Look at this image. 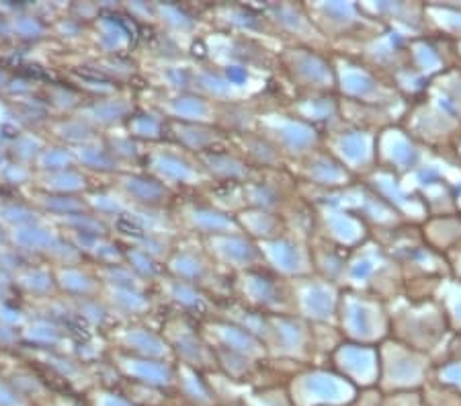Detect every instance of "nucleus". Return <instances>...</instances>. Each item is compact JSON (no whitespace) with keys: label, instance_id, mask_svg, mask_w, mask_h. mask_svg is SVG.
<instances>
[{"label":"nucleus","instance_id":"nucleus-29","mask_svg":"<svg viewBox=\"0 0 461 406\" xmlns=\"http://www.w3.org/2000/svg\"><path fill=\"white\" fill-rule=\"evenodd\" d=\"M21 300L17 290H14V284L11 277H6L5 273H0V304H5V302H17Z\"/></svg>","mask_w":461,"mask_h":406},{"label":"nucleus","instance_id":"nucleus-6","mask_svg":"<svg viewBox=\"0 0 461 406\" xmlns=\"http://www.w3.org/2000/svg\"><path fill=\"white\" fill-rule=\"evenodd\" d=\"M43 134L50 142L62 144L66 148H80L85 144L96 142L101 138L93 125H88L78 115H66V117H51L50 123L43 128Z\"/></svg>","mask_w":461,"mask_h":406},{"label":"nucleus","instance_id":"nucleus-20","mask_svg":"<svg viewBox=\"0 0 461 406\" xmlns=\"http://www.w3.org/2000/svg\"><path fill=\"white\" fill-rule=\"evenodd\" d=\"M123 364H119V367L130 372L133 378L154 383V386H162V383H168V372L167 367L158 364V361H150V359H130L125 357L122 359Z\"/></svg>","mask_w":461,"mask_h":406},{"label":"nucleus","instance_id":"nucleus-26","mask_svg":"<svg viewBox=\"0 0 461 406\" xmlns=\"http://www.w3.org/2000/svg\"><path fill=\"white\" fill-rule=\"evenodd\" d=\"M66 11H68L72 17L83 21V23L88 27H91L95 21L101 17V5H96V3H72V5H68V9Z\"/></svg>","mask_w":461,"mask_h":406},{"label":"nucleus","instance_id":"nucleus-5","mask_svg":"<svg viewBox=\"0 0 461 406\" xmlns=\"http://www.w3.org/2000/svg\"><path fill=\"white\" fill-rule=\"evenodd\" d=\"M32 189L43 191V194L54 195H86L93 191L91 176L78 167L64 168V171H51V173H35Z\"/></svg>","mask_w":461,"mask_h":406},{"label":"nucleus","instance_id":"nucleus-33","mask_svg":"<svg viewBox=\"0 0 461 406\" xmlns=\"http://www.w3.org/2000/svg\"><path fill=\"white\" fill-rule=\"evenodd\" d=\"M5 199H6V195L3 194V187H0V203H3V202H5Z\"/></svg>","mask_w":461,"mask_h":406},{"label":"nucleus","instance_id":"nucleus-9","mask_svg":"<svg viewBox=\"0 0 461 406\" xmlns=\"http://www.w3.org/2000/svg\"><path fill=\"white\" fill-rule=\"evenodd\" d=\"M25 197L35 205L37 212L48 220L70 216V213L88 210L85 195H54V194H43V191L27 189Z\"/></svg>","mask_w":461,"mask_h":406},{"label":"nucleus","instance_id":"nucleus-32","mask_svg":"<svg viewBox=\"0 0 461 406\" xmlns=\"http://www.w3.org/2000/svg\"><path fill=\"white\" fill-rule=\"evenodd\" d=\"M11 158H9V152H6V148L0 144V168H3L6 162H9Z\"/></svg>","mask_w":461,"mask_h":406},{"label":"nucleus","instance_id":"nucleus-14","mask_svg":"<svg viewBox=\"0 0 461 406\" xmlns=\"http://www.w3.org/2000/svg\"><path fill=\"white\" fill-rule=\"evenodd\" d=\"M41 220L46 218L37 212L35 205L27 197H6L0 203V226L6 228V230L35 224V221Z\"/></svg>","mask_w":461,"mask_h":406},{"label":"nucleus","instance_id":"nucleus-23","mask_svg":"<svg viewBox=\"0 0 461 406\" xmlns=\"http://www.w3.org/2000/svg\"><path fill=\"white\" fill-rule=\"evenodd\" d=\"M29 261L33 258H27L25 255H21L17 248H13L9 242L0 247V273H5L6 277H14V273L21 271L25 267Z\"/></svg>","mask_w":461,"mask_h":406},{"label":"nucleus","instance_id":"nucleus-10","mask_svg":"<svg viewBox=\"0 0 461 406\" xmlns=\"http://www.w3.org/2000/svg\"><path fill=\"white\" fill-rule=\"evenodd\" d=\"M40 97L50 107L51 115H54V117L74 115L80 107H83V103L86 101L85 95L78 93L77 88L70 86L68 83L41 85Z\"/></svg>","mask_w":461,"mask_h":406},{"label":"nucleus","instance_id":"nucleus-12","mask_svg":"<svg viewBox=\"0 0 461 406\" xmlns=\"http://www.w3.org/2000/svg\"><path fill=\"white\" fill-rule=\"evenodd\" d=\"M59 232L66 234H85V236H107L111 234L109 224L103 218L95 216L91 210L70 213L62 218H50Z\"/></svg>","mask_w":461,"mask_h":406},{"label":"nucleus","instance_id":"nucleus-30","mask_svg":"<svg viewBox=\"0 0 461 406\" xmlns=\"http://www.w3.org/2000/svg\"><path fill=\"white\" fill-rule=\"evenodd\" d=\"M99 406H133V404L125 401V398L117 396V394H101L99 396Z\"/></svg>","mask_w":461,"mask_h":406},{"label":"nucleus","instance_id":"nucleus-1","mask_svg":"<svg viewBox=\"0 0 461 406\" xmlns=\"http://www.w3.org/2000/svg\"><path fill=\"white\" fill-rule=\"evenodd\" d=\"M14 290H17L21 302H40L58 295L54 267L43 261H29L23 269L14 273Z\"/></svg>","mask_w":461,"mask_h":406},{"label":"nucleus","instance_id":"nucleus-24","mask_svg":"<svg viewBox=\"0 0 461 406\" xmlns=\"http://www.w3.org/2000/svg\"><path fill=\"white\" fill-rule=\"evenodd\" d=\"M123 347H128V349H136L138 353H144V356H160V347L156 345V341L152 337H148V332L144 330H131V332H125L122 341Z\"/></svg>","mask_w":461,"mask_h":406},{"label":"nucleus","instance_id":"nucleus-27","mask_svg":"<svg viewBox=\"0 0 461 406\" xmlns=\"http://www.w3.org/2000/svg\"><path fill=\"white\" fill-rule=\"evenodd\" d=\"M19 349H21V330L0 322V351H19Z\"/></svg>","mask_w":461,"mask_h":406},{"label":"nucleus","instance_id":"nucleus-16","mask_svg":"<svg viewBox=\"0 0 461 406\" xmlns=\"http://www.w3.org/2000/svg\"><path fill=\"white\" fill-rule=\"evenodd\" d=\"M88 32H91V27L85 25L77 17H72L68 11H64L50 23V37H56L64 46H83Z\"/></svg>","mask_w":461,"mask_h":406},{"label":"nucleus","instance_id":"nucleus-25","mask_svg":"<svg viewBox=\"0 0 461 406\" xmlns=\"http://www.w3.org/2000/svg\"><path fill=\"white\" fill-rule=\"evenodd\" d=\"M27 320H29V312L21 300L5 302V304H0V322H5V324H9V327L21 330V327H23Z\"/></svg>","mask_w":461,"mask_h":406},{"label":"nucleus","instance_id":"nucleus-22","mask_svg":"<svg viewBox=\"0 0 461 406\" xmlns=\"http://www.w3.org/2000/svg\"><path fill=\"white\" fill-rule=\"evenodd\" d=\"M35 171L33 167L21 165V162L9 160L0 168V187H11V189H32Z\"/></svg>","mask_w":461,"mask_h":406},{"label":"nucleus","instance_id":"nucleus-31","mask_svg":"<svg viewBox=\"0 0 461 406\" xmlns=\"http://www.w3.org/2000/svg\"><path fill=\"white\" fill-rule=\"evenodd\" d=\"M11 78H13V72L0 68V95H3V93L6 91V86H9Z\"/></svg>","mask_w":461,"mask_h":406},{"label":"nucleus","instance_id":"nucleus-28","mask_svg":"<svg viewBox=\"0 0 461 406\" xmlns=\"http://www.w3.org/2000/svg\"><path fill=\"white\" fill-rule=\"evenodd\" d=\"M23 396L14 390L9 382L0 378V406H21Z\"/></svg>","mask_w":461,"mask_h":406},{"label":"nucleus","instance_id":"nucleus-21","mask_svg":"<svg viewBox=\"0 0 461 406\" xmlns=\"http://www.w3.org/2000/svg\"><path fill=\"white\" fill-rule=\"evenodd\" d=\"M41 261L56 269V267H72V265H83L85 258L78 253V248L74 247L62 232H59L56 242L50 247L48 253L43 255Z\"/></svg>","mask_w":461,"mask_h":406},{"label":"nucleus","instance_id":"nucleus-18","mask_svg":"<svg viewBox=\"0 0 461 406\" xmlns=\"http://www.w3.org/2000/svg\"><path fill=\"white\" fill-rule=\"evenodd\" d=\"M117 187L128 197H133L136 202H146V203L158 202V197L162 195V189L158 183L140 179V176H131V175H117Z\"/></svg>","mask_w":461,"mask_h":406},{"label":"nucleus","instance_id":"nucleus-4","mask_svg":"<svg viewBox=\"0 0 461 406\" xmlns=\"http://www.w3.org/2000/svg\"><path fill=\"white\" fill-rule=\"evenodd\" d=\"M21 347L35 351H68L70 335L43 316H29L21 327Z\"/></svg>","mask_w":461,"mask_h":406},{"label":"nucleus","instance_id":"nucleus-15","mask_svg":"<svg viewBox=\"0 0 461 406\" xmlns=\"http://www.w3.org/2000/svg\"><path fill=\"white\" fill-rule=\"evenodd\" d=\"M48 138L41 130H21L19 136L13 140V142L6 144V152H9V158L14 162H21V165L33 167L35 158L40 157V152L46 148Z\"/></svg>","mask_w":461,"mask_h":406},{"label":"nucleus","instance_id":"nucleus-2","mask_svg":"<svg viewBox=\"0 0 461 406\" xmlns=\"http://www.w3.org/2000/svg\"><path fill=\"white\" fill-rule=\"evenodd\" d=\"M58 236L59 230L46 218L41 221H35V224L13 228V230H9V245L13 248H17L19 253L25 255L27 258L41 261L43 255H46L50 247L56 242Z\"/></svg>","mask_w":461,"mask_h":406},{"label":"nucleus","instance_id":"nucleus-7","mask_svg":"<svg viewBox=\"0 0 461 406\" xmlns=\"http://www.w3.org/2000/svg\"><path fill=\"white\" fill-rule=\"evenodd\" d=\"M78 253L83 255L85 263L93 265V267H105V265H117L123 261V253L119 250L117 242H113L107 236H85V234H66Z\"/></svg>","mask_w":461,"mask_h":406},{"label":"nucleus","instance_id":"nucleus-3","mask_svg":"<svg viewBox=\"0 0 461 406\" xmlns=\"http://www.w3.org/2000/svg\"><path fill=\"white\" fill-rule=\"evenodd\" d=\"M56 285L58 293L68 300H85V298H99L103 285L96 277L93 265H72V267H56Z\"/></svg>","mask_w":461,"mask_h":406},{"label":"nucleus","instance_id":"nucleus-19","mask_svg":"<svg viewBox=\"0 0 461 406\" xmlns=\"http://www.w3.org/2000/svg\"><path fill=\"white\" fill-rule=\"evenodd\" d=\"M74 312H77L78 320L85 324L86 329H103L111 319L109 308L105 302L99 298H85V300H72Z\"/></svg>","mask_w":461,"mask_h":406},{"label":"nucleus","instance_id":"nucleus-8","mask_svg":"<svg viewBox=\"0 0 461 406\" xmlns=\"http://www.w3.org/2000/svg\"><path fill=\"white\" fill-rule=\"evenodd\" d=\"M128 105L122 99L115 97H96V99H86L77 113L80 120H85L88 125L99 131L113 128V125L122 123L128 115Z\"/></svg>","mask_w":461,"mask_h":406},{"label":"nucleus","instance_id":"nucleus-11","mask_svg":"<svg viewBox=\"0 0 461 406\" xmlns=\"http://www.w3.org/2000/svg\"><path fill=\"white\" fill-rule=\"evenodd\" d=\"M72 152H74V160H77V167L86 175L88 173L109 175V173L119 171V162L111 157L107 146L103 144V136L96 140V142L74 148Z\"/></svg>","mask_w":461,"mask_h":406},{"label":"nucleus","instance_id":"nucleus-17","mask_svg":"<svg viewBox=\"0 0 461 406\" xmlns=\"http://www.w3.org/2000/svg\"><path fill=\"white\" fill-rule=\"evenodd\" d=\"M77 167V160H74V152L72 148H66L62 144L50 142L43 150L40 152V157L33 162V171L35 173H51V171H64V168H72Z\"/></svg>","mask_w":461,"mask_h":406},{"label":"nucleus","instance_id":"nucleus-13","mask_svg":"<svg viewBox=\"0 0 461 406\" xmlns=\"http://www.w3.org/2000/svg\"><path fill=\"white\" fill-rule=\"evenodd\" d=\"M11 29H13V41L29 43V46L46 41L50 37V23L48 21H43L40 14L33 13V9L11 17Z\"/></svg>","mask_w":461,"mask_h":406}]
</instances>
